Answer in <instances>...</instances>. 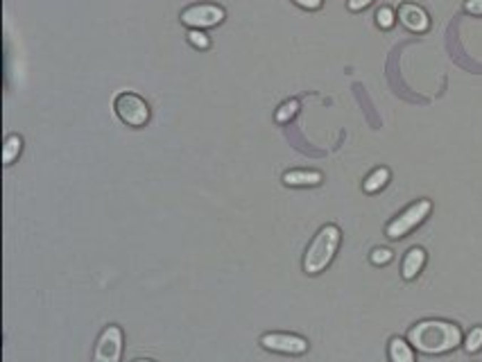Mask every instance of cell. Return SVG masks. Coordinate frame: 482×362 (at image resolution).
<instances>
[{
	"label": "cell",
	"instance_id": "1",
	"mask_svg": "<svg viewBox=\"0 0 482 362\" xmlns=\"http://www.w3.org/2000/svg\"><path fill=\"white\" fill-rule=\"evenodd\" d=\"M408 342L426 356H441L462 344V329L446 319H424L410 326Z\"/></svg>",
	"mask_w": 482,
	"mask_h": 362
},
{
	"label": "cell",
	"instance_id": "2",
	"mask_svg": "<svg viewBox=\"0 0 482 362\" xmlns=\"http://www.w3.org/2000/svg\"><path fill=\"white\" fill-rule=\"evenodd\" d=\"M342 242V231L337 224H326L317 231V236L308 244L306 254H303V272L306 274H320L328 265L333 263V258L340 249Z\"/></svg>",
	"mask_w": 482,
	"mask_h": 362
},
{
	"label": "cell",
	"instance_id": "3",
	"mask_svg": "<svg viewBox=\"0 0 482 362\" xmlns=\"http://www.w3.org/2000/svg\"><path fill=\"white\" fill-rule=\"evenodd\" d=\"M430 211H433V202H430V200H419V202L410 204L408 209H405L403 213H399L387 224V229H385L387 238H392V240L405 238L412 229H416L424 222V219L430 215Z\"/></svg>",
	"mask_w": 482,
	"mask_h": 362
},
{
	"label": "cell",
	"instance_id": "4",
	"mask_svg": "<svg viewBox=\"0 0 482 362\" xmlns=\"http://www.w3.org/2000/svg\"><path fill=\"white\" fill-rule=\"evenodd\" d=\"M113 111L127 127H143L150 120V105L132 90H122L113 100Z\"/></svg>",
	"mask_w": 482,
	"mask_h": 362
},
{
	"label": "cell",
	"instance_id": "5",
	"mask_svg": "<svg viewBox=\"0 0 482 362\" xmlns=\"http://www.w3.org/2000/svg\"><path fill=\"white\" fill-rule=\"evenodd\" d=\"M224 9L220 5H213V3H197V5H190L186 7L179 19L184 25H188L190 30H206V28H215V25H220L224 21Z\"/></svg>",
	"mask_w": 482,
	"mask_h": 362
},
{
	"label": "cell",
	"instance_id": "6",
	"mask_svg": "<svg viewBox=\"0 0 482 362\" xmlns=\"http://www.w3.org/2000/svg\"><path fill=\"white\" fill-rule=\"evenodd\" d=\"M122 346H125L122 329L116 324L107 326L103 333H100V338L95 342L93 362H120Z\"/></svg>",
	"mask_w": 482,
	"mask_h": 362
},
{
	"label": "cell",
	"instance_id": "7",
	"mask_svg": "<svg viewBox=\"0 0 482 362\" xmlns=\"http://www.w3.org/2000/svg\"><path fill=\"white\" fill-rule=\"evenodd\" d=\"M261 346L274 353L303 356L308 351V340L295 333H265L261 338Z\"/></svg>",
	"mask_w": 482,
	"mask_h": 362
},
{
	"label": "cell",
	"instance_id": "8",
	"mask_svg": "<svg viewBox=\"0 0 482 362\" xmlns=\"http://www.w3.org/2000/svg\"><path fill=\"white\" fill-rule=\"evenodd\" d=\"M399 21L403 23V28H408L410 32H426L430 28V19L426 14V9L414 3H403L399 7Z\"/></svg>",
	"mask_w": 482,
	"mask_h": 362
},
{
	"label": "cell",
	"instance_id": "9",
	"mask_svg": "<svg viewBox=\"0 0 482 362\" xmlns=\"http://www.w3.org/2000/svg\"><path fill=\"white\" fill-rule=\"evenodd\" d=\"M426 258H428V254H426V249H421V247H412L408 254H405L403 265H401V274H403V279H405V281H412V279L419 276V272H421L424 265H426Z\"/></svg>",
	"mask_w": 482,
	"mask_h": 362
},
{
	"label": "cell",
	"instance_id": "10",
	"mask_svg": "<svg viewBox=\"0 0 482 362\" xmlns=\"http://www.w3.org/2000/svg\"><path fill=\"white\" fill-rule=\"evenodd\" d=\"M322 172L317 170H290L283 175V184L293 188H306V186H320L322 184Z\"/></svg>",
	"mask_w": 482,
	"mask_h": 362
},
{
	"label": "cell",
	"instance_id": "11",
	"mask_svg": "<svg viewBox=\"0 0 482 362\" xmlns=\"http://www.w3.org/2000/svg\"><path fill=\"white\" fill-rule=\"evenodd\" d=\"M387 353H389V362H416L414 346L403 338H392Z\"/></svg>",
	"mask_w": 482,
	"mask_h": 362
},
{
	"label": "cell",
	"instance_id": "12",
	"mask_svg": "<svg viewBox=\"0 0 482 362\" xmlns=\"http://www.w3.org/2000/svg\"><path fill=\"white\" fill-rule=\"evenodd\" d=\"M387 181H389V170H387V167H376V170L365 179L362 188H365V192H378V190H383L387 186Z\"/></svg>",
	"mask_w": 482,
	"mask_h": 362
},
{
	"label": "cell",
	"instance_id": "13",
	"mask_svg": "<svg viewBox=\"0 0 482 362\" xmlns=\"http://www.w3.org/2000/svg\"><path fill=\"white\" fill-rule=\"evenodd\" d=\"M21 150H23V138L19 136V134H11V136H7L5 138V148H3V161L9 165V163H14V159L21 154Z\"/></svg>",
	"mask_w": 482,
	"mask_h": 362
},
{
	"label": "cell",
	"instance_id": "14",
	"mask_svg": "<svg viewBox=\"0 0 482 362\" xmlns=\"http://www.w3.org/2000/svg\"><path fill=\"white\" fill-rule=\"evenodd\" d=\"M297 111H299V102H297V100H288V102H283L281 109L276 111V123H288V120H293L295 115H297Z\"/></svg>",
	"mask_w": 482,
	"mask_h": 362
},
{
	"label": "cell",
	"instance_id": "15",
	"mask_svg": "<svg viewBox=\"0 0 482 362\" xmlns=\"http://www.w3.org/2000/svg\"><path fill=\"white\" fill-rule=\"evenodd\" d=\"M464 348L468 353L480 351V348H482V326H476V329L468 331L466 340H464Z\"/></svg>",
	"mask_w": 482,
	"mask_h": 362
},
{
	"label": "cell",
	"instance_id": "16",
	"mask_svg": "<svg viewBox=\"0 0 482 362\" xmlns=\"http://www.w3.org/2000/svg\"><path fill=\"white\" fill-rule=\"evenodd\" d=\"M376 23H378V28L389 30L392 25L397 23V14H394V11H392L389 7H380V9L376 11Z\"/></svg>",
	"mask_w": 482,
	"mask_h": 362
},
{
	"label": "cell",
	"instance_id": "17",
	"mask_svg": "<svg viewBox=\"0 0 482 362\" xmlns=\"http://www.w3.org/2000/svg\"><path fill=\"white\" fill-rule=\"evenodd\" d=\"M188 41L193 43L195 48H199V50H206L211 46V38L204 32H201V30H190L188 32Z\"/></svg>",
	"mask_w": 482,
	"mask_h": 362
},
{
	"label": "cell",
	"instance_id": "18",
	"mask_svg": "<svg viewBox=\"0 0 482 362\" xmlns=\"http://www.w3.org/2000/svg\"><path fill=\"white\" fill-rule=\"evenodd\" d=\"M392 258H394V254H392V249H387V247H378V249L372 252V263L374 265H387Z\"/></svg>",
	"mask_w": 482,
	"mask_h": 362
},
{
	"label": "cell",
	"instance_id": "19",
	"mask_svg": "<svg viewBox=\"0 0 482 362\" xmlns=\"http://www.w3.org/2000/svg\"><path fill=\"white\" fill-rule=\"evenodd\" d=\"M464 9L468 11V14L482 16V0H466V3H464Z\"/></svg>",
	"mask_w": 482,
	"mask_h": 362
},
{
	"label": "cell",
	"instance_id": "20",
	"mask_svg": "<svg viewBox=\"0 0 482 362\" xmlns=\"http://www.w3.org/2000/svg\"><path fill=\"white\" fill-rule=\"evenodd\" d=\"M293 3L299 5V7H303V9H308V11H315V9L322 7L324 0H293Z\"/></svg>",
	"mask_w": 482,
	"mask_h": 362
},
{
	"label": "cell",
	"instance_id": "21",
	"mask_svg": "<svg viewBox=\"0 0 482 362\" xmlns=\"http://www.w3.org/2000/svg\"><path fill=\"white\" fill-rule=\"evenodd\" d=\"M374 3V0H349V9L351 11H360V9H365V7H370Z\"/></svg>",
	"mask_w": 482,
	"mask_h": 362
},
{
	"label": "cell",
	"instance_id": "22",
	"mask_svg": "<svg viewBox=\"0 0 482 362\" xmlns=\"http://www.w3.org/2000/svg\"><path fill=\"white\" fill-rule=\"evenodd\" d=\"M132 362H157V360H152V358H136V360H132Z\"/></svg>",
	"mask_w": 482,
	"mask_h": 362
}]
</instances>
